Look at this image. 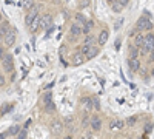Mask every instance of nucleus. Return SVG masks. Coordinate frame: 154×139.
<instances>
[{"label":"nucleus","instance_id":"obj_18","mask_svg":"<svg viewBox=\"0 0 154 139\" xmlns=\"http://www.w3.org/2000/svg\"><path fill=\"white\" fill-rule=\"evenodd\" d=\"M22 6H23V9H25V11H28V12H29V11L35 6V0H23Z\"/></svg>","mask_w":154,"mask_h":139},{"label":"nucleus","instance_id":"obj_13","mask_svg":"<svg viewBox=\"0 0 154 139\" xmlns=\"http://www.w3.org/2000/svg\"><path fill=\"white\" fill-rule=\"evenodd\" d=\"M11 31V27H9V22L8 20H3L2 25H0V36H2V40L6 37V34Z\"/></svg>","mask_w":154,"mask_h":139},{"label":"nucleus","instance_id":"obj_22","mask_svg":"<svg viewBox=\"0 0 154 139\" xmlns=\"http://www.w3.org/2000/svg\"><path fill=\"white\" fill-rule=\"evenodd\" d=\"M93 27H94V22H93V20H86V23L83 25V33L89 34V31H91Z\"/></svg>","mask_w":154,"mask_h":139},{"label":"nucleus","instance_id":"obj_12","mask_svg":"<svg viewBox=\"0 0 154 139\" xmlns=\"http://www.w3.org/2000/svg\"><path fill=\"white\" fill-rule=\"evenodd\" d=\"M108 37H109V33H108L106 30H102L100 34L97 36V42H99V45H100V46H103V45L108 42Z\"/></svg>","mask_w":154,"mask_h":139},{"label":"nucleus","instance_id":"obj_1","mask_svg":"<svg viewBox=\"0 0 154 139\" xmlns=\"http://www.w3.org/2000/svg\"><path fill=\"white\" fill-rule=\"evenodd\" d=\"M152 22L146 17V16H142V17H139L137 19V23H136V30L139 31V33H151V30H152Z\"/></svg>","mask_w":154,"mask_h":139},{"label":"nucleus","instance_id":"obj_20","mask_svg":"<svg viewBox=\"0 0 154 139\" xmlns=\"http://www.w3.org/2000/svg\"><path fill=\"white\" fill-rule=\"evenodd\" d=\"M94 42H96V36H94V34L89 33V34L85 36V42H83V43H86V45H94Z\"/></svg>","mask_w":154,"mask_h":139},{"label":"nucleus","instance_id":"obj_24","mask_svg":"<svg viewBox=\"0 0 154 139\" xmlns=\"http://www.w3.org/2000/svg\"><path fill=\"white\" fill-rule=\"evenodd\" d=\"M43 108H45L46 113H54V111H56V104H54V102H49V104L43 105Z\"/></svg>","mask_w":154,"mask_h":139},{"label":"nucleus","instance_id":"obj_34","mask_svg":"<svg viewBox=\"0 0 154 139\" xmlns=\"http://www.w3.org/2000/svg\"><path fill=\"white\" fill-rule=\"evenodd\" d=\"M6 111H8V110H6V107H5V105H3V107H2V116H3V115H5V113H6Z\"/></svg>","mask_w":154,"mask_h":139},{"label":"nucleus","instance_id":"obj_38","mask_svg":"<svg viewBox=\"0 0 154 139\" xmlns=\"http://www.w3.org/2000/svg\"><path fill=\"white\" fill-rule=\"evenodd\" d=\"M139 139H142V137H139Z\"/></svg>","mask_w":154,"mask_h":139},{"label":"nucleus","instance_id":"obj_9","mask_svg":"<svg viewBox=\"0 0 154 139\" xmlns=\"http://www.w3.org/2000/svg\"><path fill=\"white\" fill-rule=\"evenodd\" d=\"M71 60H72V65H75V67H77V65H82L83 62H86V56H85L83 53H80V51H77V53L72 56V59H71Z\"/></svg>","mask_w":154,"mask_h":139},{"label":"nucleus","instance_id":"obj_16","mask_svg":"<svg viewBox=\"0 0 154 139\" xmlns=\"http://www.w3.org/2000/svg\"><path fill=\"white\" fill-rule=\"evenodd\" d=\"M40 28H42V22H40V17H37V19L32 22V25H31V27H29L28 30H29V33H32V34H34V33H37Z\"/></svg>","mask_w":154,"mask_h":139},{"label":"nucleus","instance_id":"obj_11","mask_svg":"<svg viewBox=\"0 0 154 139\" xmlns=\"http://www.w3.org/2000/svg\"><path fill=\"white\" fill-rule=\"evenodd\" d=\"M89 127H91L93 131H99L102 128V119L99 116H93L91 118V124H89Z\"/></svg>","mask_w":154,"mask_h":139},{"label":"nucleus","instance_id":"obj_7","mask_svg":"<svg viewBox=\"0 0 154 139\" xmlns=\"http://www.w3.org/2000/svg\"><path fill=\"white\" fill-rule=\"evenodd\" d=\"M40 22H42V28L43 30H51L53 28V16L48 14V12L40 17Z\"/></svg>","mask_w":154,"mask_h":139},{"label":"nucleus","instance_id":"obj_37","mask_svg":"<svg viewBox=\"0 0 154 139\" xmlns=\"http://www.w3.org/2000/svg\"><path fill=\"white\" fill-rule=\"evenodd\" d=\"M80 139H86V137H85V136H83V137H80Z\"/></svg>","mask_w":154,"mask_h":139},{"label":"nucleus","instance_id":"obj_10","mask_svg":"<svg viewBox=\"0 0 154 139\" xmlns=\"http://www.w3.org/2000/svg\"><path fill=\"white\" fill-rule=\"evenodd\" d=\"M3 43L6 45V46H12L16 43V31L14 30H11L8 34H6V37L3 39Z\"/></svg>","mask_w":154,"mask_h":139},{"label":"nucleus","instance_id":"obj_25","mask_svg":"<svg viewBox=\"0 0 154 139\" xmlns=\"http://www.w3.org/2000/svg\"><path fill=\"white\" fill-rule=\"evenodd\" d=\"M137 119H139L137 116H131V118H128V119H126L125 122H126V125H130V127H133V125H134V124L137 122Z\"/></svg>","mask_w":154,"mask_h":139},{"label":"nucleus","instance_id":"obj_8","mask_svg":"<svg viewBox=\"0 0 154 139\" xmlns=\"http://www.w3.org/2000/svg\"><path fill=\"white\" fill-rule=\"evenodd\" d=\"M143 48H146L148 51H154V34L152 33H146L145 34V43H143Z\"/></svg>","mask_w":154,"mask_h":139},{"label":"nucleus","instance_id":"obj_5","mask_svg":"<svg viewBox=\"0 0 154 139\" xmlns=\"http://www.w3.org/2000/svg\"><path fill=\"white\" fill-rule=\"evenodd\" d=\"M49 130H51L53 134H62V131H63V122H60L59 119H54L53 122H51V125H49Z\"/></svg>","mask_w":154,"mask_h":139},{"label":"nucleus","instance_id":"obj_17","mask_svg":"<svg viewBox=\"0 0 154 139\" xmlns=\"http://www.w3.org/2000/svg\"><path fill=\"white\" fill-rule=\"evenodd\" d=\"M139 54H140V49L136 45H130V46H128V56H130V57H139Z\"/></svg>","mask_w":154,"mask_h":139},{"label":"nucleus","instance_id":"obj_28","mask_svg":"<svg viewBox=\"0 0 154 139\" xmlns=\"http://www.w3.org/2000/svg\"><path fill=\"white\" fill-rule=\"evenodd\" d=\"M75 19L79 20V22H83V23H86V19H85L82 14H77V16H75Z\"/></svg>","mask_w":154,"mask_h":139},{"label":"nucleus","instance_id":"obj_27","mask_svg":"<svg viewBox=\"0 0 154 139\" xmlns=\"http://www.w3.org/2000/svg\"><path fill=\"white\" fill-rule=\"evenodd\" d=\"M91 100H93V107H94V110H96V111H99V110H100V102H99V97H91Z\"/></svg>","mask_w":154,"mask_h":139},{"label":"nucleus","instance_id":"obj_26","mask_svg":"<svg viewBox=\"0 0 154 139\" xmlns=\"http://www.w3.org/2000/svg\"><path fill=\"white\" fill-rule=\"evenodd\" d=\"M49 102H53V94L46 93V94L43 96V105H46V104H49Z\"/></svg>","mask_w":154,"mask_h":139},{"label":"nucleus","instance_id":"obj_30","mask_svg":"<svg viewBox=\"0 0 154 139\" xmlns=\"http://www.w3.org/2000/svg\"><path fill=\"white\" fill-rule=\"evenodd\" d=\"M0 87H5V77L3 76H0Z\"/></svg>","mask_w":154,"mask_h":139},{"label":"nucleus","instance_id":"obj_14","mask_svg":"<svg viewBox=\"0 0 154 139\" xmlns=\"http://www.w3.org/2000/svg\"><path fill=\"white\" fill-rule=\"evenodd\" d=\"M143 43H145V34H143V33H137V34L134 36V45H136L137 48H142Z\"/></svg>","mask_w":154,"mask_h":139},{"label":"nucleus","instance_id":"obj_33","mask_svg":"<svg viewBox=\"0 0 154 139\" xmlns=\"http://www.w3.org/2000/svg\"><path fill=\"white\" fill-rule=\"evenodd\" d=\"M114 46H116V49H119V46H120V40H116Z\"/></svg>","mask_w":154,"mask_h":139},{"label":"nucleus","instance_id":"obj_21","mask_svg":"<svg viewBox=\"0 0 154 139\" xmlns=\"http://www.w3.org/2000/svg\"><path fill=\"white\" fill-rule=\"evenodd\" d=\"M111 8H112V11H116V12H119L122 8H125L122 3H120V0H114V2L111 3Z\"/></svg>","mask_w":154,"mask_h":139},{"label":"nucleus","instance_id":"obj_23","mask_svg":"<svg viewBox=\"0 0 154 139\" xmlns=\"http://www.w3.org/2000/svg\"><path fill=\"white\" fill-rule=\"evenodd\" d=\"M20 133V127L19 125H12V127L8 130V134L9 136H16V134H19Z\"/></svg>","mask_w":154,"mask_h":139},{"label":"nucleus","instance_id":"obj_36","mask_svg":"<svg viewBox=\"0 0 154 139\" xmlns=\"http://www.w3.org/2000/svg\"><path fill=\"white\" fill-rule=\"evenodd\" d=\"M65 139H71V137H69V136H66V137H65Z\"/></svg>","mask_w":154,"mask_h":139},{"label":"nucleus","instance_id":"obj_2","mask_svg":"<svg viewBox=\"0 0 154 139\" xmlns=\"http://www.w3.org/2000/svg\"><path fill=\"white\" fill-rule=\"evenodd\" d=\"M40 8H42L40 5H35V6L28 12V14H26V17H25V23H26V27H28V28L32 25V22L38 17V11H40Z\"/></svg>","mask_w":154,"mask_h":139},{"label":"nucleus","instance_id":"obj_39","mask_svg":"<svg viewBox=\"0 0 154 139\" xmlns=\"http://www.w3.org/2000/svg\"><path fill=\"white\" fill-rule=\"evenodd\" d=\"M56 139H59V137H56Z\"/></svg>","mask_w":154,"mask_h":139},{"label":"nucleus","instance_id":"obj_19","mask_svg":"<svg viewBox=\"0 0 154 139\" xmlns=\"http://www.w3.org/2000/svg\"><path fill=\"white\" fill-rule=\"evenodd\" d=\"M99 54V48L94 45V46H91V49H89V51L86 53V60H91L93 57H96Z\"/></svg>","mask_w":154,"mask_h":139},{"label":"nucleus","instance_id":"obj_31","mask_svg":"<svg viewBox=\"0 0 154 139\" xmlns=\"http://www.w3.org/2000/svg\"><path fill=\"white\" fill-rule=\"evenodd\" d=\"M9 134H8V131H3L2 134H0V139H5V137H8Z\"/></svg>","mask_w":154,"mask_h":139},{"label":"nucleus","instance_id":"obj_35","mask_svg":"<svg viewBox=\"0 0 154 139\" xmlns=\"http://www.w3.org/2000/svg\"><path fill=\"white\" fill-rule=\"evenodd\" d=\"M106 2H108V3H109V5H111V3H112V2H114V0H106Z\"/></svg>","mask_w":154,"mask_h":139},{"label":"nucleus","instance_id":"obj_15","mask_svg":"<svg viewBox=\"0 0 154 139\" xmlns=\"http://www.w3.org/2000/svg\"><path fill=\"white\" fill-rule=\"evenodd\" d=\"M125 124H126V122H123V121H120V119H114V121L109 124V128H111V130H122Z\"/></svg>","mask_w":154,"mask_h":139},{"label":"nucleus","instance_id":"obj_6","mask_svg":"<svg viewBox=\"0 0 154 139\" xmlns=\"http://www.w3.org/2000/svg\"><path fill=\"white\" fill-rule=\"evenodd\" d=\"M128 68H130V73H137L140 68L139 57H128Z\"/></svg>","mask_w":154,"mask_h":139},{"label":"nucleus","instance_id":"obj_32","mask_svg":"<svg viewBox=\"0 0 154 139\" xmlns=\"http://www.w3.org/2000/svg\"><path fill=\"white\" fill-rule=\"evenodd\" d=\"M120 3H122L123 6H126L128 3H130V0H120Z\"/></svg>","mask_w":154,"mask_h":139},{"label":"nucleus","instance_id":"obj_3","mask_svg":"<svg viewBox=\"0 0 154 139\" xmlns=\"http://www.w3.org/2000/svg\"><path fill=\"white\" fill-rule=\"evenodd\" d=\"M82 34H83V27H82V25L72 23L71 28H69V39H71V40H77Z\"/></svg>","mask_w":154,"mask_h":139},{"label":"nucleus","instance_id":"obj_4","mask_svg":"<svg viewBox=\"0 0 154 139\" xmlns=\"http://www.w3.org/2000/svg\"><path fill=\"white\" fill-rule=\"evenodd\" d=\"M2 67L6 73H12L14 71V59H12L11 54H6L2 57Z\"/></svg>","mask_w":154,"mask_h":139},{"label":"nucleus","instance_id":"obj_29","mask_svg":"<svg viewBox=\"0 0 154 139\" xmlns=\"http://www.w3.org/2000/svg\"><path fill=\"white\" fill-rule=\"evenodd\" d=\"M19 134H20V136H17V139H25V137H26V130H23V131H20Z\"/></svg>","mask_w":154,"mask_h":139}]
</instances>
